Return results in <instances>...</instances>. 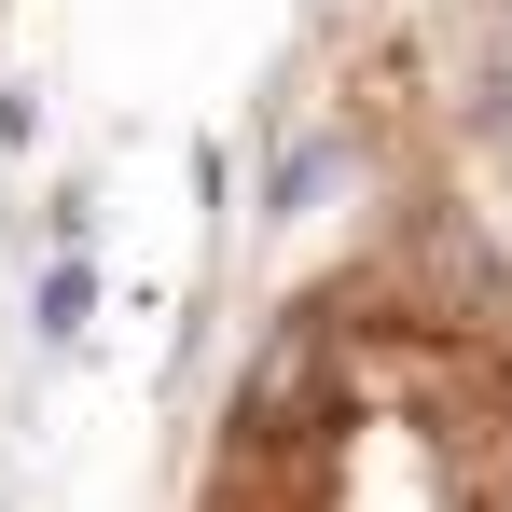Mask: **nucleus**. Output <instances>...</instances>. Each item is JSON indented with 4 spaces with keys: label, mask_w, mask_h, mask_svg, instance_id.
Returning <instances> with one entry per match:
<instances>
[{
    "label": "nucleus",
    "mask_w": 512,
    "mask_h": 512,
    "mask_svg": "<svg viewBox=\"0 0 512 512\" xmlns=\"http://www.w3.org/2000/svg\"><path fill=\"white\" fill-rule=\"evenodd\" d=\"M194 512H512V263L429 208L333 250L250 346Z\"/></svg>",
    "instance_id": "f257e3e1"
}]
</instances>
